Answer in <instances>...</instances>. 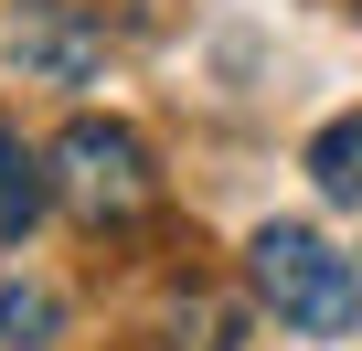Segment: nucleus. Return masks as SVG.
I'll use <instances>...</instances> for the list:
<instances>
[{
  "instance_id": "nucleus-2",
  "label": "nucleus",
  "mask_w": 362,
  "mask_h": 351,
  "mask_svg": "<svg viewBox=\"0 0 362 351\" xmlns=\"http://www.w3.org/2000/svg\"><path fill=\"white\" fill-rule=\"evenodd\" d=\"M54 192H64L86 224H128V213L149 203V149H139V128L75 117V128L54 138Z\"/></svg>"
},
{
  "instance_id": "nucleus-7",
  "label": "nucleus",
  "mask_w": 362,
  "mask_h": 351,
  "mask_svg": "<svg viewBox=\"0 0 362 351\" xmlns=\"http://www.w3.org/2000/svg\"><path fill=\"white\" fill-rule=\"evenodd\" d=\"M351 11H362V0H351Z\"/></svg>"
},
{
  "instance_id": "nucleus-6",
  "label": "nucleus",
  "mask_w": 362,
  "mask_h": 351,
  "mask_svg": "<svg viewBox=\"0 0 362 351\" xmlns=\"http://www.w3.org/2000/svg\"><path fill=\"white\" fill-rule=\"evenodd\" d=\"M54 287H0V340H11V351H33V340H54Z\"/></svg>"
},
{
  "instance_id": "nucleus-3",
  "label": "nucleus",
  "mask_w": 362,
  "mask_h": 351,
  "mask_svg": "<svg viewBox=\"0 0 362 351\" xmlns=\"http://www.w3.org/2000/svg\"><path fill=\"white\" fill-rule=\"evenodd\" d=\"M0 54H11L33 85H86L107 64V32L75 11V0H11V22H0Z\"/></svg>"
},
{
  "instance_id": "nucleus-1",
  "label": "nucleus",
  "mask_w": 362,
  "mask_h": 351,
  "mask_svg": "<svg viewBox=\"0 0 362 351\" xmlns=\"http://www.w3.org/2000/svg\"><path fill=\"white\" fill-rule=\"evenodd\" d=\"M256 287H267L277 319H298L309 340H330V330L362 319V277H351L309 224H267V234H256Z\"/></svg>"
},
{
  "instance_id": "nucleus-4",
  "label": "nucleus",
  "mask_w": 362,
  "mask_h": 351,
  "mask_svg": "<svg viewBox=\"0 0 362 351\" xmlns=\"http://www.w3.org/2000/svg\"><path fill=\"white\" fill-rule=\"evenodd\" d=\"M43 192H54V182H43V160L0 128V245H22V234L43 224Z\"/></svg>"
},
{
  "instance_id": "nucleus-5",
  "label": "nucleus",
  "mask_w": 362,
  "mask_h": 351,
  "mask_svg": "<svg viewBox=\"0 0 362 351\" xmlns=\"http://www.w3.org/2000/svg\"><path fill=\"white\" fill-rule=\"evenodd\" d=\"M309 170H320L330 203H362V117H330V128L309 138Z\"/></svg>"
}]
</instances>
